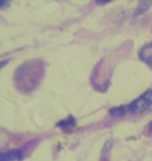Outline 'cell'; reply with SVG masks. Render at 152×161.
Wrapping results in <instances>:
<instances>
[{
  "label": "cell",
  "instance_id": "cell-7",
  "mask_svg": "<svg viewBox=\"0 0 152 161\" xmlns=\"http://www.w3.org/2000/svg\"><path fill=\"white\" fill-rule=\"evenodd\" d=\"M107 0H103V2H96V4H107Z\"/></svg>",
  "mask_w": 152,
  "mask_h": 161
},
{
  "label": "cell",
  "instance_id": "cell-3",
  "mask_svg": "<svg viewBox=\"0 0 152 161\" xmlns=\"http://www.w3.org/2000/svg\"><path fill=\"white\" fill-rule=\"evenodd\" d=\"M139 58L152 69V42L141 47L139 51Z\"/></svg>",
  "mask_w": 152,
  "mask_h": 161
},
{
  "label": "cell",
  "instance_id": "cell-2",
  "mask_svg": "<svg viewBox=\"0 0 152 161\" xmlns=\"http://www.w3.org/2000/svg\"><path fill=\"white\" fill-rule=\"evenodd\" d=\"M151 109H152V89L147 90L144 94H141L138 99H135L129 105H124V106L112 109L111 110V114L112 115H124L128 113L143 114Z\"/></svg>",
  "mask_w": 152,
  "mask_h": 161
},
{
  "label": "cell",
  "instance_id": "cell-6",
  "mask_svg": "<svg viewBox=\"0 0 152 161\" xmlns=\"http://www.w3.org/2000/svg\"><path fill=\"white\" fill-rule=\"evenodd\" d=\"M147 133H148L149 136H152V122H149V125L147 126Z\"/></svg>",
  "mask_w": 152,
  "mask_h": 161
},
{
  "label": "cell",
  "instance_id": "cell-1",
  "mask_svg": "<svg viewBox=\"0 0 152 161\" xmlns=\"http://www.w3.org/2000/svg\"><path fill=\"white\" fill-rule=\"evenodd\" d=\"M43 69L44 66L40 60H32V62L22 64L16 70V74H15V80H16L18 87L23 90L35 89L32 82H35L36 85L40 82V78L44 73Z\"/></svg>",
  "mask_w": 152,
  "mask_h": 161
},
{
  "label": "cell",
  "instance_id": "cell-4",
  "mask_svg": "<svg viewBox=\"0 0 152 161\" xmlns=\"http://www.w3.org/2000/svg\"><path fill=\"white\" fill-rule=\"evenodd\" d=\"M23 157V150L20 149H15V150H9L2 154L0 161H13V160H20Z\"/></svg>",
  "mask_w": 152,
  "mask_h": 161
},
{
  "label": "cell",
  "instance_id": "cell-5",
  "mask_svg": "<svg viewBox=\"0 0 152 161\" xmlns=\"http://www.w3.org/2000/svg\"><path fill=\"white\" fill-rule=\"evenodd\" d=\"M151 6V2H141L140 3V6L138 8V11H136V15H140V14H143L145 9H148Z\"/></svg>",
  "mask_w": 152,
  "mask_h": 161
}]
</instances>
